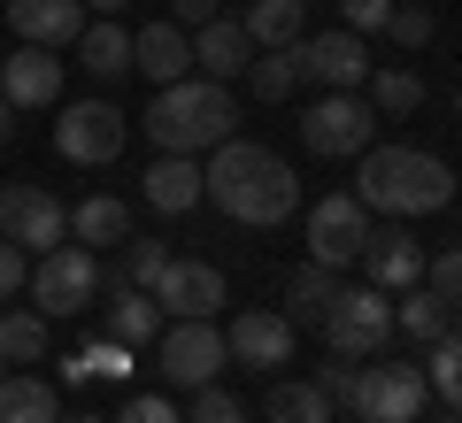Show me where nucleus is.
I'll use <instances>...</instances> for the list:
<instances>
[{"label":"nucleus","instance_id":"1","mask_svg":"<svg viewBox=\"0 0 462 423\" xmlns=\"http://www.w3.org/2000/svg\"><path fill=\"white\" fill-rule=\"evenodd\" d=\"M200 193H208L231 224H263V231L300 208L293 162L270 154V147H254V139H224V147L208 154V170H200Z\"/></svg>","mask_w":462,"mask_h":423},{"label":"nucleus","instance_id":"2","mask_svg":"<svg viewBox=\"0 0 462 423\" xmlns=\"http://www.w3.org/2000/svg\"><path fill=\"white\" fill-rule=\"evenodd\" d=\"M139 131H147L162 154H216L224 139H239V100L224 93L216 78H178V85H154V108L139 115Z\"/></svg>","mask_w":462,"mask_h":423},{"label":"nucleus","instance_id":"3","mask_svg":"<svg viewBox=\"0 0 462 423\" xmlns=\"http://www.w3.org/2000/svg\"><path fill=\"white\" fill-rule=\"evenodd\" d=\"M355 200L370 216H431L455 200V170L424 147H363V170H355Z\"/></svg>","mask_w":462,"mask_h":423},{"label":"nucleus","instance_id":"4","mask_svg":"<svg viewBox=\"0 0 462 423\" xmlns=\"http://www.w3.org/2000/svg\"><path fill=\"white\" fill-rule=\"evenodd\" d=\"M23 285H32V300H39V316H85L100 300V285H108V277H100V254L93 246H78V239H62V246H47V254L32 262V277H23Z\"/></svg>","mask_w":462,"mask_h":423},{"label":"nucleus","instance_id":"5","mask_svg":"<svg viewBox=\"0 0 462 423\" xmlns=\"http://www.w3.org/2000/svg\"><path fill=\"white\" fill-rule=\"evenodd\" d=\"M154 362H162V377L178 392H200V385L224 377L231 346H224V331H216V316H178V324H162V339H154Z\"/></svg>","mask_w":462,"mask_h":423},{"label":"nucleus","instance_id":"6","mask_svg":"<svg viewBox=\"0 0 462 423\" xmlns=\"http://www.w3.org/2000/svg\"><path fill=\"white\" fill-rule=\"evenodd\" d=\"M324 346L346 362H363V354H385V339H393V293H378V285H346L339 300L324 308Z\"/></svg>","mask_w":462,"mask_h":423},{"label":"nucleus","instance_id":"7","mask_svg":"<svg viewBox=\"0 0 462 423\" xmlns=\"http://www.w3.org/2000/svg\"><path fill=\"white\" fill-rule=\"evenodd\" d=\"M424 400H431V385H424V362H393L385 354L378 370H363L355 377V416L363 423H416L424 416Z\"/></svg>","mask_w":462,"mask_h":423},{"label":"nucleus","instance_id":"8","mask_svg":"<svg viewBox=\"0 0 462 423\" xmlns=\"http://www.w3.org/2000/svg\"><path fill=\"white\" fill-rule=\"evenodd\" d=\"M370 131H378V108H370L363 93H324L309 100V115H300V147L324 154V162H339V154H363Z\"/></svg>","mask_w":462,"mask_h":423},{"label":"nucleus","instance_id":"9","mask_svg":"<svg viewBox=\"0 0 462 423\" xmlns=\"http://www.w3.org/2000/svg\"><path fill=\"white\" fill-rule=\"evenodd\" d=\"M54 154H62V162H85V170L116 162V154H124V108H116V100H69V108L54 115Z\"/></svg>","mask_w":462,"mask_h":423},{"label":"nucleus","instance_id":"10","mask_svg":"<svg viewBox=\"0 0 462 423\" xmlns=\"http://www.w3.org/2000/svg\"><path fill=\"white\" fill-rule=\"evenodd\" d=\"M0 239H16L23 254H47L69 239V208L47 185H0Z\"/></svg>","mask_w":462,"mask_h":423},{"label":"nucleus","instance_id":"11","mask_svg":"<svg viewBox=\"0 0 462 423\" xmlns=\"http://www.w3.org/2000/svg\"><path fill=\"white\" fill-rule=\"evenodd\" d=\"M300 85H324V93H355V85H370V47H363V32H316V39H300Z\"/></svg>","mask_w":462,"mask_h":423},{"label":"nucleus","instance_id":"12","mask_svg":"<svg viewBox=\"0 0 462 423\" xmlns=\"http://www.w3.org/2000/svg\"><path fill=\"white\" fill-rule=\"evenodd\" d=\"M363 239H370V208L355 193H331L309 208V262L346 270V262H363Z\"/></svg>","mask_w":462,"mask_h":423},{"label":"nucleus","instance_id":"13","mask_svg":"<svg viewBox=\"0 0 462 423\" xmlns=\"http://www.w3.org/2000/svg\"><path fill=\"white\" fill-rule=\"evenodd\" d=\"M147 293H154V308H162L170 324H178V316H216L224 308V270L200 262V254H170Z\"/></svg>","mask_w":462,"mask_h":423},{"label":"nucleus","instance_id":"14","mask_svg":"<svg viewBox=\"0 0 462 423\" xmlns=\"http://www.w3.org/2000/svg\"><path fill=\"white\" fill-rule=\"evenodd\" d=\"M224 346L239 370H285L293 362V324H285V308H239L224 324Z\"/></svg>","mask_w":462,"mask_h":423},{"label":"nucleus","instance_id":"15","mask_svg":"<svg viewBox=\"0 0 462 423\" xmlns=\"http://www.w3.org/2000/svg\"><path fill=\"white\" fill-rule=\"evenodd\" d=\"M363 285H378V293H409V285H424V239H409L401 224L370 231V239H363Z\"/></svg>","mask_w":462,"mask_h":423},{"label":"nucleus","instance_id":"16","mask_svg":"<svg viewBox=\"0 0 462 423\" xmlns=\"http://www.w3.org/2000/svg\"><path fill=\"white\" fill-rule=\"evenodd\" d=\"M0 93H8V108H54L62 100V54L54 47H16L0 62Z\"/></svg>","mask_w":462,"mask_h":423},{"label":"nucleus","instance_id":"17","mask_svg":"<svg viewBox=\"0 0 462 423\" xmlns=\"http://www.w3.org/2000/svg\"><path fill=\"white\" fill-rule=\"evenodd\" d=\"M132 69L147 85H178V78H193V32H178V23H139V39H132Z\"/></svg>","mask_w":462,"mask_h":423},{"label":"nucleus","instance_id":"18","mask_svg":"<svg viewBox=\"0 0 462 423\" xmlns=\"http://www.w3.org/2000/svg\"><path fill=\"white\" fill-rule=\"evenodd\" d=\"M8 23H16L23 47H78L85 0H8Z\"/></svg>","mask_w":462,"mask_h":423},{"label":"nucleus","instance_id":"19","mask_svg":"<svg viewBox=\"0 0 462 423\" xmlns=\"http://www.w3.org/2000/svg\"><path fill=\"white\" fill-rule=\"evenodd\" d=\"M247 62H254V39L239 32V16H216V23L193 32V69H200V78L231 85V78H247Z\"/></svg>","mask_w":462,"mask_h":423},{"label":"nucleus","instance_id":"20","mask_svg":"<svg viewBox=\"0 0 462 423\" xmlns=\"http://www.w3.org/2000/svg\"><path fill=\"white\" fill-rule=\"evenodd\" d=\"M139 200H147L154 216H185V208H200V154H162V162L139 178Z\"/></svg>","mask_w":462,"mask_h":423},{"label":"nucleus","instance_id":"21","mask_svg":"<svg viewBox=\"0 0 462 423\" xmlns=\"http://www.w3.org/2000/svg\"><path fill=\"white\" fill-rule=\"evenodd\" d=\"M100 293H108V316H100L108 339H124V346H154L162 339L170 316L154 308V293H139V285H100Z\"/></svg>","mask_w":462,"mask_h":423},{"label":"nucleus","instance_id":"22","mask_svg":"<svg viewBox=\"0 0 462 423\" xmlns=\"http://www.w3.org/2000/svg\"><path fill=\"white\" fill-rule=\"evenodd\" d=\"M78 69L100 78V85H124V78H132V32H124L116 16L85 23V32H78Z\"/></svg>","mask_w":462,"mask_h":423},{"label":"nucleus","instance_id":"23","mask_svg":"<svg viewBox=\"0 0 462 423\" xmlns=\"http://www.w3.org/2000/svg\"><path fill=\"white\" fill-rule=\"evenodd\" d=\"M339 293H346V277H339V270H324V262H300V270L285 277V324H293V331L309 324V331H316V324H324V308H331Z\"/></svg>","mask_w":462,"mask_h":423},{"label":"nucleus","instance_id":"24","mask_svg":"<svg viewBox=\"0 0 462 423\" xmlns=\"http://www.w3.org/2000/svg\"><path fill=\"white\" fill-rule=\"evenodd\" d=\"M239 32H247L254 47H300V39H309V0H247Z\"/></svg>","mask_w":462,"mask_h":423},{"label":"nucleus","instance_id":"25","mask_svg":"<svg viewBox=\"0 0 462 423\" xmlns=\"http://www.w3.org/2000/svg\"><path fill=\"white\" fill-rule=\"evenodd\" d=\"M69 239H78V246H93V254H100V246H124V239H132V208H124L116 193L78 200V208H69Z\"/></svg>","mask_w":462,"mask_h":423},{"label":"nucleus","instance_id":"26","mask_svg":"<svg viewBox=\"0 0 462 423\" xmlns=\"http://www.w3.org/2000/svg\"><path fill=\"white\" fill-rule=\"evenodd\" d=\"M393 331H409V339H447L455 331V308H447L431 285H409V293H393Z\"/></svg>","mask_w":462,"mask_h":423},{"label":"nucleus","instance_id":"27","mask_svg":"<svg viewBox=\"0 0 462 423\" xmlns=\"http://www.w3.org/2000/svg\"><path fill=\"white\" fill-rule=\"evenodd\" d=\"M263 408H270V423H331V392L316 377H278Z\"/></svg>","mask_w":462,"mask_h":423},{"label":"nucleus","instance_id":"28","mask_svg":"<svg viewBox=\"0 0 462 423\" xmlns=\"http://www.w3.org/2000/svg\"><path fill=\"white\" fill-rule=\"evenodd\" d=\"M0 423H62L47 377H0Z\"/></svg>","mask_w":462,"mask_h":423},{"label":"nucleus","instance_id":"29","mask_svg":"<svg viewBox=\"0 0 462 423\" xmlns=\"http://www.w3.org/2000/svg\"><path fill=\"white\" fill-rule=\"evenodd\" d=\"M170 254H178L170 239H124V246H116V262H108L100 277H108V285H139V293H147L154 277H162V262H170Z\"/></svg>","mask_w":462,"mask_h":423},{"label":"nucleus","instance_id":"30","mask_svg":"<svg viewBox=\"0 0 462 423\" xmlns=\"http://www.w3.org/2000/svg\"><path fill=\"white\" fill-rule=\"evenodd\" d=\"M247 85H254V100H285V93H300V54H293V47H254Z\"/></svg>","mask_w":462,"mask_h":423},{"label":"nucleus","instance_id":"31","mask_svg":"<svg viewBox=\"0 0 462 423\" xmlns=\"http://www.w3.org/2000/svg\"><path fill=\"white\" fill-rule=\"evenodd\" d=\"M47 354V316L39 308H0V362H39Z\"/></svg>","mask_w":462,"mask_h":423},{"label":"nucleus","instance_id":"32","mask_svg":"<svg viewBox=\"0 0 462 423\" xmlns=\"http://www.w3.org/2000/svg\"><path fill=\"white\" fill-rule=\"evenodd\" d=\"M370 108L378 115H409V108H424V78L416 69H370Z\"/></svg>","mask_w":462,"mask_h":423},{"label":"nucleus","instance_id":"33","mask_svg":"<svg viewBox=\"0 0 462 423\" xmlns=\"http://www.w3.org/2000/svg\"><path fill=\"white\" fill-rule=\"evenodd\" d=\"M424 385L439 392L447 408H462V331H447V339H431V362H424Z\"/></svg>","mask_w":462,"mask_h":423},{"label":"nucleus","instance_id":"34","mask_svg":"<svg viewBox=\"0 0 462 423\" xmlns=\"http://www.w3.org/2000/svg\"><path fill=\"white\" fill-rule=\"evenodd\" d=\"M185 423H247V400H239V392H224V385H200L193 408H185Z\"/></svg>","mask_w":462,"mask_h":423},{"label":"nucleus","instance_id":"35","mask_svg":"<svg viewBox=\"0 0 462 423\" xmlns=\"http://www.w3.org/2000/svg\"><path fill=\"white\" fill-rule=\"evenodd\" d=\"M424 285L447 300V308H462V246H447V254H424Z\"/></svg>","mask_w":462,"mask_h":423},{"label":"nucleus","instance_id":"36","mask_svg":"<svg viewBox=\"0 0 462 423\" xmlns=\"http://www.w3.org/2000/svg\"><path fill=\"white\" fill-rule=\"evenodd\" d=\"M85 377H132V346L100 331V339H93V354H85Z\"/></svg>","mask_w":462,"mask_h":423},{"label":"nucleus","instance_id":"37","mask_svg":"<svg viewBox=\"0 0 462 423\" xmlns=\"http://www.w3.org/2000/svg\"><path fill=\"white\" fill-rule=\"evenodd\" d=\"M393 8H401V0H339L346 32H385V23H393Z\"/></svg>","mask_w":462,"mask_h":423},{"label":"nucleus","instance_id":"38","mask_svg":"<svg viewBox=\"0 0 462 423\" xmlns=\"http://www.w3.org/2000/svg\"><path fill=\"white\" fill-rule=\"evenodd\" d=\"M116 423H185V416H178V408L162 400V392H132V400H124V416H116Z\"/></svg>","mask_w":462,"mask_h":423},{"label":"nucleus","instance_id":"39","mask_svg":"<svg viewBox=\"0 0 462 423\" xmlns=\"http://www.w3.org/2000/svg\"><path fill=\"white\" fill-rule=\"evenodd\" d=\"M385 32H393V47H424V39H431V8H393Z\"/></svg>","mask_w":462,"mask_h":423},{"label":"nucleus","instance_id":"40","mask_svg":"<svg viewBox=\"0 0 462 423\" xmlns=\"http://www.w3.org/2000/svg\"><path fill=\"white\" fill-rule=\"evenodd\" d=\"M23 277H32V270H23V246H16V239H0V308L16 300V285H23Z\"/></svg>","mask_w":462,"mask_h":423},{"label":"nucleus","instance_id":"41","mask_svg":"<svg viewBox=\"0 0 462 423\" xmlns=\"http://www.w3.org/2000/svg\"><path fill=\"white\" fill-rule=\"evenodd\" d=\"M224 16V0H170V23L178 32H200V23H216Z\"/></svg>","mask_w":462,"mask_h":423},{"label":"nucleus","instance_id":"42","mask_svg":"<svg viewBox=\"0 0 462 423\" xmlns=\"http://www.w3.org/2000/svg\"><path fill=\"white\" fill-rule=\"evenodd\" d=\"M355 377H363V370H355V362L339 354V362H331L324 377H316V385H324V392H331V408H339V400H355Z\"/></svg>","mask_w":462,"mask_h":423},{"label":"nucleus","instance_id":"43","mask_svg":"<svg viewBox=\"0 0 462 423\" xmlns=\"http://www.w3.org/2000/svg\"><path fill=\"white\" fill-rule=\"evenodd\" d=\"M8 131H16V108H8V93H0V147H8Z\"/></svg>","mask_w":462,"mask_h":423},{"label":"nucleus","instance_id":"44","mask_svg":"<svg viewBox=\"0 0 462 423\" xmlns=\"http://www.w3.org/2000/svg\"><path fill=\"white\" fill-rule=\"evenodd\" d=\"M85 8H100V16H124V8H132V0H85Z\"/></svg>","mask_w":462,"mask_h":423},{"label":"nucleus","instance_id":"45","mask_svg":"<svg viewBox=\"0 0 462 423\" xmlns=\"http://www.w3.org/2000/svg\"><path fill=\"white\" fill-rule=\"evenodd\" d=\"M331 423H363V416H331Z\"/></svg>","mask_w":462,"mask_h":423},{"label":"nucleus","instance_id":"46","mask_svg":"<svg viewBox=\"0 0 462 423\" xmlns=\"http://www.w3.org/2000/svg\"><path fill=\"white\" fill-rule=\"evenodd\" d=\"M455 115H462V93H455Z\"/></svg>","mask_w":462,"mask_h":423},{"label":"nucleus","instance_id":"47","mask_svg":"<svg viewBox=\"0 0 462 423\" xmlns=\"http://www.w3.org/2000/svg\"><path fill=\"white\" fill-rule=\"evenodd\" d=\"M78 423H100V416H78Z\"/></svg>","mask_w":462,"mask_h":423},{"label":"nucleus","instance_id":"48","mask_svg":"<svg viewBox=\"0 0 462 423\" xmlns=\"http://www.w3.org/2000/svg\"><path fill=\"white\" fill-rule=\"evenodd\" d=\"M0 377H8V362H0Z\"/></svg>","mask_w":462,"mask_h":423},{"label":"nucleus","instance_id":"49","mask_svg":"<svg viewBox=\"0 0 462 423\" xmlns=\"http://www.w3.org/2000/svg\"><path fill=\"white\" fill-rule=\"evenodd\" d=\"M455 423H462V408H455Z\"/></svg>","mask_w":462,"mask_h":423},{"label":"nucleus","instance_id":"50","mask_svg":"<svg viewBox=\"0 0 462 423\" xmlns=\"http://www.w3.org/2000/svg\"><path fill=\"white\" fill-rule=\"evenodd\" d=\"M0 8H8V0H0Z\"/></svg>","mask_w":462,"mask_h":423}]
</instances>
